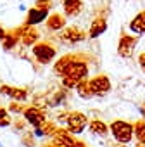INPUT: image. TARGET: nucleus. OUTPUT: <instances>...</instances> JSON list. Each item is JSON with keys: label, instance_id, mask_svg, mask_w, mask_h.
<instances>
[{"label": "nucleus", "instance_id": "nucleus-1", "mask_svg": "<svg viewBox=\"0 0 145 147\" xmlns=\"http://www.w3.org/2000/svg\"><path fill=\"white\" fill-rule=\"evenodd\" d=\"M88 73H90V67H88L87 61H83L81 57H78L76 61H72L69 64V67L66 69V73L60 76L62 88L72 90L81 80H87L88 78Z\"/></svg>", "mask_w": 145, "mask_h": 147}, {"label": "nucleus", "instance_id": "nucleus-2", "mask_svg": "<svg viewBox=\"0 0 145 147\" xmlns=\"http://www.w3.org/2000/svg\"><path fill=\"white\" fill-rule=\"evenodd\" d=\"M31 55H33V59L38 64L47 66V64H50L57 57V49L50 42H36L31 47Z\"/></svg>", "mask_w": 145, "mask_h": 147}, {"label": "nucleus", "instance_id": "nucleus-3", "mask_svg": "<svg viewBox=\"0 0 145 147\" xmlns=\"http://www.w3.org/2000/svg\"><path fill=\"white\" fill-rule=\"evenodd\" d=\"M87 36H88L87 31H85L83 28H80V26H66V28H62V30L59 31L57 40H59L62 45L72 47V45H78V43L85 42Z\"/></svg>", "mask_w": 145, "mask_h": 147}, {"label": "nucleus", "instance_id": "nucleus-4", "mask_svg": "<svg viewBox=\"0 0 145 147\" xmlns=\"http://www.w3.org/2000/svg\"><path fill=\"white\" fill-rule=\"evenodd\" d=\"M109 133L114 137L116 142H123V144H130L133 138V125L123 119H114L109 125Z\"/></svg>", "mask_w": 145, "mask_h": 147}, {"label": "nucleus", "instance_id": "nucleus-5", "mask_svg": "<svg viewBox=\"0 0 145 147\" xmlns=\"http://www.w3.org/2000/svg\"><path fill=\"white\" fill-rule=\"evenodd\" d=\"M14 30H16V33L19 36V45L21 47L30 49V47H33L40 40V31L36 30V26H31V24L24 23V24H21V26H17Z\"/></svg>", "mask_w": 145, "mask_h": 147}, {"label": "nucleus", "instance_id": "nucleus-6", "mask_svg": "<svg viewBox=\"0 0 145 147\" xmlns=\"http://www.w3.org/2000/svg\"><path fill=\"white\" fill-rule=\"evenodd\" d=\"M88 125V118L87 114L80 113V111H69L67 114V121H66V128L71 131V133H75V135H80L85 131Z\"/></svg>", "mask_w": 145, "mask_h": 147}, {"label": "nucleus", "instance_id": "nucleus-7", "mask_svg": "<svg viewBox=\"0 0 145 147\" xmlns=\"http://www.w3.org/2000/svg\"><path fill=\"white\" fill-rule=\"evenodd\" d=\"M52 142H60L66 147H87V144L80 138H76L75 133H71L67 128H57L55 135L52 137Z\"/></svg>", "mask_w": 145, "mask_h": 147}, {"label": "nucleus", "instance_id": "nucleus-8", "mask_svg": "<svg viewBox=\"0 0 145 147\" xmlns=\"http://www.w3.org/2000/svg\"><path fill=\"white\" fill-rule=\"evenodd\" d=\"M88 82H90V88L93 92V97H104V95H107L112 90L111 80L105 75H97V76H93Z\"/></svg>", "mask_w": 145, "mask_h": 147}, {"label": "nucleus", "instance_id": "nucleus-9", "mask_svg": "<svg viewBox=\"0 0 145 147\" xmlns=\"http://www.w3.org/2000/svg\"><path fill=\"white\" fill-rule=\"evenodd\" d=\"M23 118H24L26 123L31 125L33 128L42 126V125L47 121V116H45L43 109H40V107H36V106H33V104L28 106V107H24V111H23Z\"/></svg>", "mask_w": 145, "mask_h": 147}, {"label": "nucleus", "instance_id": "nucleus-10", "mask_svg": "<svg viewBox=\"0 0 145 147\" xmlns=\"http://www.w3.org/2000/svg\"><path fill=\"white\" fill-rule=\"evenodd\" d=\"M0 95H5L16 102H26L30 97V92L28 88H23V87H11L5 83H0Z\"/></svg>", "mask_w": 145, "mask_h": 147}, {"label": "nucleus", "instance_id": "nucleus-11", "mask_svg": "<svg viewBox=\"0 0 145 147\" xmlns=\"http://www.w3.org/2000/svg\"><path fill=\"white\" fill-rule=\"evenodd\" d=\"M135 47H136V38L131 36V35H121L119 38V43H117V54L123 57V59H130L135 52Z\"/></svg>", "mask_w": 145, "mask_h": 147}, {"label": "nucleus", "instance_id": "nucleus-12", "mask_svg": "<svg viewBox=\"0 0 145 147\" xmlns=\"http://www.w3.org/2000/svg\"><path fill=\"white\" fill-rule=\"evenodd\" d=\"M83 11V0H62V12L66 18H78Z\"/></svg>", "mask_w": 145, "mask_h": 147}, {"label": "nucleus", "instance_id": "nucleus-13", "mask_svg": "<svg viewBox=\"0 0 145 147\" xmlns=\"http://www.w3.org/2000/svg\"><path fill=\"white\" fill-rule=\"evenodd\" d=\"M66 23H67L66 21V16L64 14H59V12H54V14H50L45 19V26L52 33H59L62 28H66Z\"/></svg>", "mask_w": 145, "mask_h": 147}, {"label": "nucleus", "instance_id": "nucleus-14", "mask_svg": "<svg viewBox=\"0 0 145 147\" xmlns=\"http://www.w3.org/2000/svg\"><path fill=\"white\" fill-rule=\"evenodd\" d=\"M105 31H107V19L102 18V16H97V18H93V21L90 23L88 38H99V36L104 35Z\"/></svg>", "mask_w": 145, "mask_h": 147}, {"label": "nucleus", "instance_id": "nucleus-15", "mask_svg": "<svg viewBox=\"0 0 145 147\" xmlns=\"http://www.w3.org/2000/svg\"><path fill=\"white\" fill-rule=\"evenodd\" d=\"M47 18H48V11L38 9V7H31V9H28V14H26L24 23L26 24H31V26H36V24L43 23Z\"/></svg>", "mask_w": 145, "mask_h": 147}, {"label": "nucleus", "instance_id": "nucleus-16", "mask_svg": "<svg viewBox=\"0 0 145 147\" xmlns=\"http://www.w3.org/2000/svg\"><path fill=\"white\" fill-rule=\"evenodd\" d=\"M80 55H76V54H66V55H62V57H59V61L54 64V73L57 76H62L64 73H66V69L69 67V64L72 62V61H76Z\"/></svg>", "mask_w": 145, "mask_h": 147}, {"label": "nucleus", "instance_id": "nucleus-17", "mask_svg": "<svg viewBox=\"0 0 145 147\" xmlns=\"http://www.w3.org/2000/svg\"><path fill=\"white\" fill-rule=\"evenodd\" d=\"M17 45H19V36H17L16 30H9V31L5 33L4 40H2V50L11 52V50L17 49Z\"/></svg>", "mask_w": 145, "mask_h": 147}, {"label": "nucleus", "instance_id": "nucleus-18", "mask_svg": "<svg viewBox=\"0 0 145 147\" xmlns=\"http://www.w3.org/2000/svg\"><path fill=\"white\" fill-rule=\"evenodd\" d=\"M130 30H131L133 33H136V35H145V11L138 12V14L131 19Z\"/></svg>", "mask_w": 145, "mask_h": 147}, {"label": "nucleus", "instance_id": "nucleus-19", "mask_svg": "<svg viewBox=\"0 0 145 147\" xmlns=\"http://www.w3.org/2000/svg\"><path fill=\"white\" fill-rule=\"evenodd\" d=\"M88 128H90V131L93 133V135H97V137H107L109 135V126L104 123V121H100V119H92V121H88Z\"/></svg>", "mask_w": 145, "mask_h": 147}, {"label": "nucleus", "instance_id": "nucleus-20", "mask_svg": "<svg viewBox=\"0 0 145 147\" xmlns=\"http://www.w3.org/2000/svg\"><path fill=\"white\" fill-rule=\"evenodd\" d=\"M75 90H76L78 97L83 99V100H90V99H93V92H92V88H90V82H88V78H87V80H81V82L75 87Z\"/></svg>", "mask_w": 145, "mask_h": 147}, {"label": "nucleus", "instance_id": "nucleus-21", "mask_svg": "<svg viewBox=\"0 0 145 147\" xmlns=\"http://www.w3.org/2000/svg\"><path fill=\"white\" fill-rule=\"evenodd\" d=\"M133 137L136 138V142L145 144V119H138L136 123H133Z\"/></svg>", "mask_w": 145, "mask_h": 147}, {"label": "nucleus", "instance_id": "nucleus-22", "mask_svg": "<svg viewBox=\"0 0 145 147\" xmlns=\"http://www.w3.org/2000/svg\"><path fill=\"white\" fill-rule=\"evenodd\" d=\"M66 90L67 88L57 90V92H54V95L47 97L48 99V106H64L66 104Z\"/></svg>", "mask_w": 145, "mask_h": 147}, {"label": "nucleus", "instance_id": "nucleus-23", "mask_svg": "<svg viewBox=\"0 0 145 147\" xmlns=\"http://www.w3.org/2000/svg\"><path fill=\"white\" fill-rule=\"evenodd\" d=\"M12 123V114L7 111V107H0V128L11 126Z\"/></svg>", "mask_w": 145, "mask_h": 147}, {"label": "nucleus", "instance_id": "nucleus-24", "mask_svg": "<svg viewBox=\"0 0 145 147\" xmlns=\"http://www.w3.org/2000/svg\"><path fill=\"white\" fill-rule=\"evenodd\" d=\"M26 119L24 118H12V123H11V126H12V130L16 131V133H23L24 130H26Z\"/></svg>", "mask_w": 145, "mask_h": 147}, {"label": "nucleus", "instance_id": "nucleus-25", "mask_svg": "<svg viewBox=\"0 0 145 147\" xmlns=\"http://www.w3.org/2000/svg\"><path fill=\"white\" fill-rule=\"evenodd\" d=\"M21 142H23L24 147H35V145H36V144H35V133L24 130V131L21 133Z\"/></svg>", "mask_w": 145, "mask_h": 147}, {"label": "nucleus", "instance_id": "nucleus-26", "mask_svg": "<svg viewBox=\"0 0 145 147\" xmlns=\"http://www.w3.org/2000/svg\"><path fill=\"white\" fill-rule=\"evenodd\" d=\"M42 130H43V135H45V137H54L55 131H57V125L47 119V121L42 125Z\"/></svg>", "mask_w": 145, "mask_h": 147}, {"label": "nucleus", "instance_id": "nucleus-27", "mask_svg": "<svg viewBox=\"0 0 145 147\" xmlns=\"http://www.w3.org/2000/svg\"><path fill=\"white\" fill-rule=\"evenodd\" d=\"M7 111L11 113V114H23V111H24V106L21 104V102H16V100H12L11 104H9V107H7Z\"/></svg>", "mask_w": 145, "mask_h": 147}, {"label": "nucleus", "instance_id": "nucleus-28", "mask_svg": "<svg viewBox=\"0 0 145 147\" xmlns=\"http://www.w3.org/2000/svg\"><path fill=\"white\" fill-rule=\"evenodd\" d=\"M35 7L50 11V9H52V0H35Z\"/></svg>", "mask_w": 145, "mask_h": 147}, {"label": "nucleus", "instance_id": "nucleus-29", "mask_svg": "<svg viewBox=\"0 0 145 147\" xmlns=\"http://www.w3.org/2000/svg\"><path fill=\"white\" fill-rule=\"evenodd\" d=\"M67 114H69V111H60V113H57L55 121H57L59 125H66V121H67Z\"/></svg>", "mask_w": 145, "mask_h": 147}, {"label": "nucleus", "instance_id": "nucleus-30", "mask_svg": "<svg viewBox=\"0 0 145 147\" xmlns=\"http://www.w3.org/2000/svg\"><path fill=\"white\" fill-rule=\"evenodd\" d=\"M138 66H140V69L145 73V52H142V54L138 55Z\"/></svg>", "mask_w": 145, "mask_h": 147}, {"label": "nucleus", "instance_id": "nucleus-31", "mask_svg": "<svg viewBox=\"0 0 145 147\" xmlns=\"http://www.w3.org/2000/svg\"><path fill=\"white\" fill-rule=\"evenodd\" d=\"M5 33H7V30L2 26V24H0V42H2L4 40V36H5Z\"/></svg>", "mask_w": 145, "mask_h": 147}, {"label": "nucleus", "instance_id": "nucleus-32", "mask_svg": "<svg viewBox=\"0 0 145 147\" xmlns=\"http://www.w3.org/2000/svg\"><path fill=\"white\" fill-rule=\"evenodd\" d=\"M138 109H140V114H142V118L145 119V102H143L142 106H138Z\"/></svg>", "mask_w": 145, "mask_h": 147}, {"label": "nucleus", "instance_id": "nucleus-33", "mask_svg": "<svg viewBox=\"0 0 145 147\" xmlns=\"http://www.w3.org/2000/svg\"><path fill=\"white\" fill-rule=\"evenodd\" d=\"M112 147H128V145H126V144H123V142H117V144H114Z\"/></svg>", "mask_w": 145, "mask_h": 147}, {"label": "nucleus", "instance_id": "nucleus-34", "mask_svg": "<svg viewBox=\"0 0 145 147\" xmlns=\"http://www.w3.org/2000/svg\"><path fill=\"white\" fill-rule=\"evenodd\" d=\"M136 147H145V144H142V142H136Z\"/></svg>", "mask_w": 145, "mask_h": 147}]
</instances>
